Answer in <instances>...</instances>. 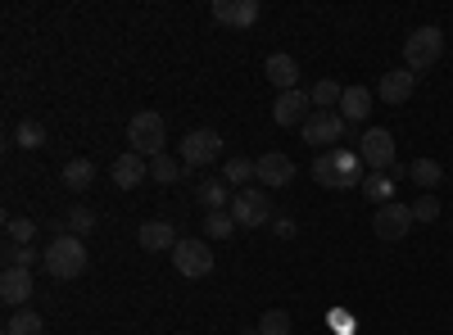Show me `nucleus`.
<instances>
[{"mask_svg": "<svg viewBox=\"0 0 453 335\" xmlns=\"http://www.w3.org/2000/svg\"><path fill=\"white\" fill-rule=\"evenodd\" d=\"M358 155L372 172H390L395 168V136L390 127H367L363 141H358Z\"/></svg>", "mask_w": 453, "mask_h": 335, "instance_id": "7", "label": "nucleus"}, {"mask_svg": "<svg viewBox=\"0 0 453 335\" xmlns=\"http://www.w3.org/2000/svg\"><path fill=\"white\" fill-rule=\"evenodd\" d=\"M236 217V227H245V232H254V227H273V200H268V191H254V186H245V191H236V200H232V209H226Z\"/></svg>", "mask_w": 453, "mask_h": 335, "instance_id": "6", "label": "nucleus"}, {"mask_svg": "<svg viewBox=\"0 0 453 335\" xmlns=\"http://www.w3.org/2000/svg\"><path fill=\"white\" fill-rule=\"evenodd\" d=\"M263 72H268V82H273L277 91H295V87H299V59H295V55H268Z\"/></svg>", "mask_w": 453, "mask_h": 335, "instance_id": "18", "label": "nucleus"}, {"mask_svg": "<svg viewBox=\"0 0 453 335\" xmlns=\"http://www.w3.org/2000/svg\"><path fill=\"white\" fill-rule=\"evenodd\" d=\"M363 155L358 150H322L313 159V181L326 186V191H349V186H363Z\"/></svg>", "mask_w": 453, "mask_h": 335, "instance_id": "2", "label": "nucleus"}, {"mask_svg": "<svg viewBox=\"0 0 453 335\" xmlns=\"http://www.w3.org/2000/svg\"><path fill=\"white\" fill-rule=\"evenodd\" d=\"M150 181H164V186L181 181V159H173V155H159V159H150Z\"/></svg>", "mask_w": 453, "mask_h": 335, "instance_id": "29", "label": "nucleus"}, {"mask_svg": "<svg viewBox=\"0 0 453 335\" xmlns=\"http://www.w3.org/2000/svg\"><path fill=\"white\" fill-rule=\"evenodd\" d=\"M36 263H46V254H36L32 245H5V268H36Z\"/></svg>", "mask_w": 453, "mask_h": 335, "instance_id": "27", "label": "nucleus"}, {"mask_svg": "<svg viewBox=\"0 0 453 335\" xmlns=\"http://www.w3.org/2000/svg\"><path fill=\"white\" fill-rule=\"evenodd\" d=\"M222 181L226 186H241V191H245V181H258V172H254V159H226L222 164Z\"/></svg>", "mask_w": 453, "mask_h": 335, "instance_id": "25", "label": "nucleus"}, {"mask_svg": "<svg viewBox=\"0 0 453 335\" xmlns=\"http://www.w3.org/2000/svg\"><path fill=\"white\" fill-rule=\"evenodd\" d=\"M412 91H418V72H408V68H390L376 82V95L386 104H403V100H412Z\"/></svg>", "mask_w": 453, "mask_h": 335, "instance_id": "16", "label": "nucleus"}, {"mask_svg": "<svg viewBox=\"0 0 453 335\" xmlns=\"http://www.w3.org/2000/svg\"><path fill=\"white\" fill-rule=\"evenodd\" d=\"M32 236H36L32 217H5V240L10 245H32Z\"/></svg>", "mask_w": 453, "mask_h": 335, "instance_id": "31", "label": "nucleus"}, {"mask_svg": "<svg viewBox=\"0 0 453 335\" xmlns=\"http://www.w3.org/2000/svg\"><path fill=\"white\" fill-rule=\"evenodd\" d=\"M42 331H46V322L36 317L32 308H19V313L5 322V335H42Z\"/></svg>", "mask_w": 453, "mask_h": 335, "instance_id": "26", "label": "nucleus"}, {"mask_svg": "<svg viewBox=\"0 0 453 335\" xmlns=\"http://www.w3.org/2000/svg\"><path fill=\"white\" fill-rule=\"evenodd\" d=\"M59 181L68 186V191H91V181H96V164L91 159H68L64 164V172H59Z\"/></svg>", "mask_w": 453, "mask_h": 335, "instance_id": "22", "label": "nucleus"}, {"mask_svg": "<svg viewBox=\"0 0 453 335\" xmlns=\"http://www.w3.org/2000/svg\"><path fill=\"white\" fill-rule=\"evenodd\" d=\"M408 177L418 181V186H422L426 195H431L435 186L444 181V164H440V159H426V155H422V159H412V164H408Z\"/></svg>", "mask_w": 453, "mask_h": 335, "instance_id": "23", "label": "nucleus"}, {"mask_svg": "<svg viewBox=\"0 0 453 335\" xmlns=\"http://www.w3.org/2000/svg\"><path fill=\"white\" fill-rule=\"evenodd\" d=\"M42 254H46V263H42V268H46L55 281H73V277H82V272H87V263H91L87 240L68 236L64 227H55V236H50V245H46Z\"/></svg>", "mask_w": 453, "mask_h": 335, "instance_id": "1", "label": "nucleus"}, {"mask_svg": "<svg viewBox=\"0 0 453 335\" xmlns=\"http://www.w3.org/2000/svg\"><path fill=\"white\" fill-rule=\"evenodd\" d=\"M173 268L181 272V277H209L213 272V254H209V240H177V249H173Z\"/></svg>", "mask_w": 453, "mask_h": 335, "instance_id": "9", "label": "nucleus"}, {"mask_svg": "<svg viewBox=\"0 0 453 335\" xmlns=\"http://www.w3.org/2000/svg\"><path fill=\"white\" fill-rule=\"evenodd\" d=\"M309 95H313V109H340V95H345V87H340V82H318Z\"/></svg>", "mask_w": 453, "mask_h": 335, "instance_id": "33", "label": "nucleus"}, {"mask_svg": "<svg viewBox=\"0 0 453 335\" xmlns=\"http://www.w3.org/2000/svg\"><path fill=\"white\" fill-rule=\"evenodd\" d=\"M358 191H363L376 209H381V204H390V200H395V177H390V172H367Z\"/></svg>", "mask_w": 453, "mask_h": 335, "instance_id": "24", "label": "nucleus"}, {"mask_svg": "<svg viewBox=\"0 0 453 335\" xmlns=\"http://www.w3.org/2000/svg\"><path fill=\"white\" fill-rule=\"evenodd\" d=\"M196 200H200L209 213H222V209H232L236 195H232V186H226V181H213V177H209V181L196 186Z\"/></svg>", "mask_w": 453, "mask_h": 335, "instance_id": "20", "label": "nucleus"}, {"mask_svg": "<svg viewBox=\"0 0 453 335\" xmlns=\"http://www.w3.org/2000/svg\"><path fill=\"white\" fill-rule=\"evenodd\" d=\"M59 227H64L68 236H78V240H87V236L96 232V209H87V204H73V209H64V217H59Z\"/></svg>", "mask_w": 453, "mask_h": 335, "instance_id": "21", "label": "nucleus"}, {"mask_svg": "<svg viewBox=\"0 0 453 335\" xmlns=\"http://www.w3.org/2000/svg\"><path fill=\"white\" fill-rule=\"evenodd\" d=\"M213 23H222V27H254L258 23V14H263V5L258 0H213Z\"/></svg>", "mask_w": 453, "mask_h": 335, "instance_id": "13", "label": "nucleus"}, {"mask_svg": "<svg viewBox=\"0 0 453 335\" xmlns=\"http://www.w3.org/2000/svg\"><path fill=\"white\" fill-rule=\"evenodd\" d=\"M14 141L23 145V150H42V145H46V127L36 123V118H23V123L14 127Z\"/></svg>", "mask_w": 453, "mask_h": 335, "instance_id": "28", "label": "nucleus"}, {"mask_svg": "<svg viewBox=\"0 0 453 335\" xmlns=\"http://www.w3.org/2000/svg\"><path fill=\"white\" fill-rule=\"evenodd\" d=\"M412 217H418V222H435L440 217V200L435 195H422L418 204H412Z\"/></svg>", "mask_w": 453, "mask_h": 335, "instance_id": "34", "label": "nucleus"}, {"mask_svg": "<svg viewBox=\"0 0 453 335\" xmlns=\"http://www.w3.org/2000/svg\"><path fill=\"white\" fill-rule=\"evenodd\" d=\"M177 159L181 168H209L222 159V136L213 127H196V132H186L181 145H177Z\"/></svg>", "mask_w": 453, "mask_h": 335, "instance_id": "5", "label": "nucleus"}, {"mask_svg": "<svg viewBox=\"0 0 453 335\" xmlns=\"http://www.w3.org/2000/svg\"><path fill=\"white\" fill-rule=\"evenodd\" d=\"M0 300H5L10 308H27V300H32V272L27 268H5V272H0Z\"/></svg>", "mask_w": 453, "mask_h": 335, "instance_id": "17", "label": "nucleus"}, {"mask_svg": "<svg viewBox=\"0 0 453 335\" xmlns=\"http://www.w3.org/2000/svg\"><path fill=\"white\" fill-rule=\"evenodd\" d=\"M273 232H277V236H286V240H290V236H295V232H299V227H295V222H286V217H273Z\"/></svg>", "mask_w": 453, "mask_h": 335, "instance_id": "35", "label": "nucleus"}, {"mask_svg": "<svg viewBox=\"0 0 453 335\" xmlns=\"http://www.w3.org/2000/svg\"><path fill=\"white\" fill-rule=\"evenodd\" d=\"M145 177H150V159H141L136 150L119 155V159H113V168H109V181L119 186V191H136Z\"/></svg>", "mask_w": 453, "mask_h": 335, "instance_id": "15", "label": "nucleus"}, {"mask_svg": "<svg viewBox=\"0 0 453 335\" xmlns=\"http://www.w3.org/2000/svg\"><path fill=\"white\" fill-rule=\"evenodd\" d=\"M204 232H209V240H226V236H236V217L232 213H209L204 217Z\"/></svg>", "mask_w": 453, "mask_h": 335, "instance_id": "30", "label": "nucleus"}, {"mask_svg": "<svg viewBox=\"0 0 453 335\" xmlns=\"http://www.w3.org/2000/svg\"><path fill=\"white\" fill-rule=\"evenodd\" d=\"M258 335H290V313L286 308H268L258 317Z\"/></svg>", "mask_w": 453, "mask_h": 335, "instance_id": "32", "label": "nucleus"}, {"mask_svg": "<svg viewBox=\"0 0 453 335\" xmlns=\"http://www.w3.org/2000/svg\"><path fill=\"white\" fill-rule=\"evenodd\" d=\"M440 55H444V32H440V27H418V32H408V42H403V68H408V72L435 68Z\"/></svg>", "mask_w": 453, "mask_h": 335, "instance_id": "4", "label": "nucleus"}, {"mask_svg": "<svg viewBox=\"0 0 453 335\" xmlns=\"http://www.w3.org/2000/svg\"><path fill=\"white\" fill-rule=\"evenodd\" d=\"M345 123H367V114H372V91L367 87H345V95H340V109H335Z\"/></svg>", "mask_w": 453, "mask_h": 335, "instance_id": "19", "label": "nucleus"}, {"mask_svg": "<svg viewBox=\"0 0 453 335\" xmlns=\"http://www.w3.org/2000/svg\"><path fill=\"white\" fill-rule=\"evenodd\" d=\"M177 240L181 236L173 232V222H164V217H150V222H141V227H136V245L145 254H173Z\"/></svg>", "mask_w": 453, "mask_h": 335, "instance_id": "14", "label": "nucleus"}, {"mask_svg": "<svg viewBox=\"0 0 453 335\" xmlns=\"http://www.w3.org/2000/svg\"><path fill=\"white\" fill-rule=\"evenodd\" d=\"M241 335H258V326H245V331H241Z\"/></svg>", "mask_w": 453, "mask_h": 335, "instance_id": "36", "label": "nucleus"}, {"mask_svg": "<svg viewBox=\"0 0 453 335\" xmlns=\"http://www.w3.org/2000/svg\"><path fill=\"white\" fill-rule=\"evenodd\" d=\"M127 145H132L141 159L168 155V150H164V145H168V123H164V114H155V109H141V114L127 123Z\"/></svg>", "mask_w": 453, "mask_h": 335, "instance_id": "3", "label": "nucleus"}, {"mask_svg": "<svg viewBox=\"0 0 453 335\" xmlns=\"http://www.w3.org/2000/svg\"><path fill=\"white\" fill-rule=\"evenodd\" d=\"M313 114V95L304 87H295V91H277V104H273V123L277 127H304Z\"/></svg>", "mask_w": 453, "mask_h": 335, "instance_id": "8", "label": "nucleus"}, {"mask_svg": "<svg viewBox=\"0 0 453 335\" xmlns=\"http://www.w3.org/2000/svg\"><path fill=\"white\" fill-rule=\"evenodd\" d=\"M254 172H258V181L268 186V191H281V186L295 181V159L281 155V150H268V155L254 159Z\"/></svg>", "mask_w": 453, "mask_h": 335, "instance_id": "12", "label": "nucleus"}, {"mask_svg": "<svg viewBox=\"0 0 453 335\" xmlns=\"http://www.w3.org/2000/svg\"><path fill=\"white\" fill-rule=\"evenodd\" d=\"M412 222H418V217H412V204L390 200V204H381V209L372 213V232L381 236V240H403Z\"/></svg>", "mask_w": 453, "mask_h": 335, "instance_id": "10", "label": "nucleus"}, {"mask_svg": "<svg viewBox=\"0 0 453 335\" xmlns=\"http://www.w3.org/2000/svg\"><path fill=\"white\" fill-rule=\"evenodd\" d=\"M345 127H349V123L340 118L335 109H313L309 123L299 127V132H304V141H309V145H326V150H335V141L345 136Z\"/></svg>", "mask_w": 453, "mask_h": 335, "instance_id": "11", "label": "nucleus"}]
</instances>
